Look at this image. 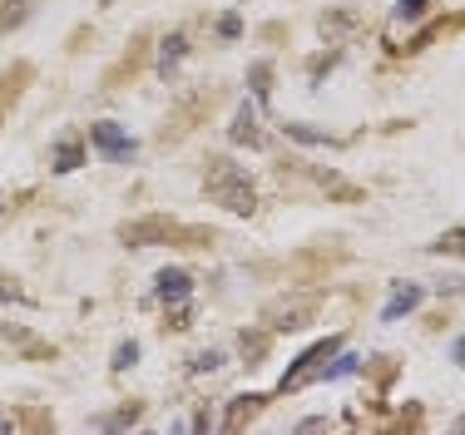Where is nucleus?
Returning a JSON list of instances; mask_svg holds the SVG:
<instances>
[{
	"instance_id": "nucleus-1",
	"label": "nucleus",
	"mask_w": 465,
	"mask_h": 435,
	"mask_svg": "<svg viewBox=\"0 0 465 435\" xmlns=\"http://www.w3.org/2000/svg\"><path fill=\"white\" fill-rule=\"evenodd\" d=\"M203 188H208V198H213V203L228 208V213H242V218H248L252 208H258V193H252L248 173H242L232 159H223V153H208Z\"/></svg>"
},
{
	"instance_id": "nucleus-2",
	"label": "nucleus",
	"mask_w": 465,
	"mask_h": 435,
	"mask_svg": "<svg viewBox=\"0 0 465 435\" xmlns=\"http://www.w3.org/2000/svg\"><path fill=\"white\" fill-rule=\"evenodd\" d=\"M119 238L134 242V248H153V242H198L203 232L183 228V222H169V218H139V222H124Z\"/></svg>"
},
{
	"instance_id": "nucleus-3",
	"label": "nucleus",
	"mask_w": 465,
	"mask_h": 435,
	"mask_svg": "<svg viewBox=\"0 0 465 435\" xmlns=\"http://www.w3.org/2000/svg\"><path fill=\"white\" fill-rule=\"evenodd\" d=\"M337 351H341V337L317 341V347L282 376V391H302V386H312V381H327V366H331V356H337Z\"/></svg>"
},
{
	"instance_id": "nucleus-4",
	"label": "nucleus",
	"mask_w": 465,
	"mask_h": 435,
	"mask_svg": "<svg viewBox=\"0 0 465 435\" xmlns=\"http://www.w3.org/2000/svg\"><path fill=\"white\" fill-rule=\"evenodd\" d=\"M153 282H159V287H153V292H159V302L173 307V327H188V292H193L188 272H179V267H163Z\"/></svg>"
},
{
	"instance_id": "nucleus-5",
	"label": "nucleus",
	"mask_w": 465,
	"mask_h": 435,
	"mask_svg": "<svg viewBox=\"0 0 465 435\" xmlns=\"http://www.w3.org/2000/svg\"><path fill=\"white\" fill-rule=\"evenodd\" d=\"M90 143L104 153V159H114V163H129V159H134V139H129L119 124H94V129H90Z\"/></svg>"
},
{
	"instance_id": "nucleus-6",
	"label": "nucleus",
	"mask_w": 465,
	"mask_h": 435,
	"mask_svg": "<svg viewBox=\"0 0 465 435\" xmlns=\"http://www.w3.org/2000/svg\"><path fill=\"white\" fill-rule=\"evenodd\" d=\"M420 297H426V292H420L416 282H391V302L381 307V321H401L406 311L420 307Z\"/></svg>"
},
{
	"instance_id": "nucleus-7",
	"label": "nucleus",
	"mask_w": 465,
	"mask_h": 435,
	"mask_svg": "<svg viewBox=\"0 0 465 435\" xmlns=\"http://www.w3.org/2000/svg\"><path fill=\"white\" fill-rule=\"evenodd\" d=\"M228 133H232V143H248V149H262V143H268V133L258 129V114H252L248 104L232 114V129H228Z\"/></svg>"
},
{
	"instance_id": "nucleus-8",
	"label": "nucleus",
	"mask_w": 465,
	"mask_h": 435,
	"mask_svg": "<svg viewBox=\"0 0 465 435\" xmlns=\"http://www.w3.org/2000/svg\"><path fill=\"white\" fill-rule=\"evenodd\" d=\"M307 317H312V302H278V307H268V321H272L278 331L307 327Z\"/></svg>"
},
{
	"instance_id": "nucleus-9",
	"label": "nucleus",
	"mask_w": 465,
	"mask_h": 435,
	"mask_svg": "<svg viewBox=\"0 0 465 435\" xmlns=\"http://www.w3.org/2000/svg\"><path fill=\"white\" fill-rule=\"evenodd\" d=\"M258 406H262V396H238V400H232V410H228V420H223V430H238L242 420H252V416H258Z\"/></svg>"
},
{
	"instance_id": "nucleus-10",
	"label": "nucleus",
	"mask_w": 465,
	"mask_h": 435,
	"mask_svg": "<svg viewBox=\"0 0 465 435\" xmlns=\"http://www.w3.org/2000/svg\"><path fill=\"white\" fill-rule=\"evenodd\" d=\"M183 35H179V30H173V35L169 40H163V50H159V74H173V64H179L183 60Z\"/></svg>"
},
{
	"instance_id": "nucleus-11",
	"label": "nucleus",
	"mask_w": 465,
	"mask_h": 435,
	"mask_svg": "<svg viewBox=\"0 0 465 435\" xmlns=\"http://www.w3.org/2000/svg\"><path fill=\"white\" fill-rule=\"evenodd\" d=\"M80 159H84V149L74 139H64L60 149H54V173H70V169H80Z\"/></svg>"
},
{
	"instance_id": "nucleus-12",
	"label": "nucleus",
	"mask_w": 465,
	"mask_h": 435,
	"mask_svg": "<svg viewBox=\"0 0 465 435\" xmlns=\"http://www.w3.org/2000/svg\"><path fill=\"white\" fill-rule=\"evenodd\" d=\"M436 252H446V258H465V228H450V232H440L436 242H430Z\"/></svg>"
},
{
	"instance_id": "nucleus-13",
	"label": "nucleus",
	"mask_w": 465,
	"mask_h": 435,
	"mask_svg": "<svg viewBox=\"0 0 465 435\" xmlns=\"http://www.w3.org/2000/svg\"><path fill=\"white\" fill-rule=\"evenodd\" d=\"M347 30H357V15H351V10H341V15H322V35L327 40L347 35Z\"/></svg>"
},
{
	"instance_id": "nucleus-14",
	"label": "nucleus",
	"mask_w": 465,
	"mask_h": 435,
	"mask_svg": "<svg viewBox=\"0 0 465 435\" xmlns=\"http://www.w3.org/2000/svg\"><path fill=\"white\" fill-rule=\"evenodd\" d=\"M361 366V356H347V351H337L331 356V366H327V381H347L351 371Z\"/></svg>"
},
{
	"instance_id": "nucleus-15",
	"label": "nucleus",
	"mask_w": 465,
	"mask_h": 435,
	"mask_svg": "<svg viewBox=\"0 0 465 435\" xmlns=\"http://www.w3.org/2000/svg\"><path fill=\"white\" fill-rule=\"evenodd\" d=\"M248 80H252V99H258V104H268V80H272V64H268V60H258V64H252V74H248Z\"/></svg>"
},
{
	"instance_id": "nucleus-16",
	"label": "nucleus",
	"mask_w": 465,
	"mask_h": 435,
	"mask_svg": "<svg viewBox=\"0 0 465 435\" xmlns=\"http://www.w3.org/2000/svg\"><path fill=\"white\" fill-rule=\"evenodd\" d=\"M287 133L292 139H302V143H327V149H337V139H331L327 129H307V124H287Z\"/></svg>"
},
{
	"instance_id": "nucleus-17",
	"label": "nucleus",
	"mask_w": 465,
	"mask_h": 435,
	"mask_svg": "<svg viewBox=\"0 0 465 435\" xmlns=\"http://www.w3.org/2000/svg\"><path fill=\"white\" fill-rule=\"evenodd\" d=\"M139 361V341H119L114 347V371H129Z\"/></svg>"
},
{
	"instance_id": "nucleus-18",
	"label": "nucleus",
	"mask_w": 465,
	"mask_h": 435,
	"mask_svg": "<svg viewBox=\"0 0 465 435\" xmlns=\"http://www.w3.org/2000/svg\"><path fill=\"white\" fill-rule=\"evenodd\" d=\"M188 366H193V371H218V366H223V351H198Z\"/></svg>"
},
{
	"instance_id": "nucleus-19",
	"label": "nucleus",
	"mask_w": 465,
	"mask_h": 435,
	"mask_svg": "<svg viewBox=\"0 0 465 435\" xmlns=\"http://www.w3.org/2000/svg\"><path fill=\"white\" fill-rule=\"evenodd\" d=\"M426 5H430V0H401V5H396V20H420V15H426Z\"/></svg>"
},
{
	"instance_id": "nucleus-20",
	"label": "nucleus",
	"mask_w": 465,
	"mask_h": 435,
	"mask_svg": "<svg viewBox=\"0 0 465 435\" xmlns=\"http://www.w3.org/2000/svg\"><path fill=\"white\" fill-rule=\"evenodd\" d=\"M218 35H223V40H238V35H242V20H238V15H223V20H218Z\"/></svg>"
},
{
	"instance_id": "nucleus-21",
	"label": "nucleus",
	"mask_w": 465,
	"mask_h": 435,
	"mask_svg": "<svg viewBox=\"0 0 465 435\" xmlns=\"http://www.w3.org/2000/svg\"><path fill=\"white\" fill-rule=\"evenodd\" d=\"M0 302H30V297L20 292V287H0Z\"/></svg>"
},
{
	"instance_id": "nucleus-22",
	"label": "nucleus",
	"mask_w": 465,
	"mask_h": 435,
	"mask_svg": "<svg viewBox=\"0 0 465 435\" xmlns=\"http://www.w3.org/2000/svg\"><path fill=\"white\" fill-rule=\"evenodd\" d=\"M450 356H456V361H460V366H465V337H460V341H456V347H450Z\"/></svg>"
},
{
	"instance_id": "nucleus-23",
	"label": "nucleus",
	"mask_w": 465,
	"mask_h": 435,
	"mask_svg": "<svg viewBox=\"0 0 465 435\" xmlns=\"http://www.w3.org/2000/svg\"><path fill=\"white\" fill-rule=\"evenodd\" d=\"M0 213H5V203H0Z\"/></svg>"
}]
</instances>
